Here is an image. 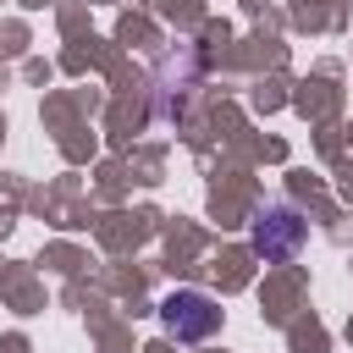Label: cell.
Segmentation results:
<instances>
[{"mask_svg":"<svg viewBox=\"0 0 353 353\" xmlns=\"http://www.w3.org/2000/svg\"><path fill=\"white\" fill-rule=\"evenodd\" d=\"M303 237H309V226H303V215L287 210V204L259 210V221H254V232H248V243H254V254H259L265 265H287V259H298Z\"/></svg>","mask_w":353,"mask_h":353,"instance_id":"7a4b0ae2","label":"cell"},{"mask_svg":"<svg viewBox=\"0 0 353 353\" xmlns=\"http://www.w3.org/2000/svg\"><path fill=\"white\" fill-rule=\"evenodd\" d=\"M160 325L176 336V342H210L215 325H221V303L210 292H193V287H176L160 298Z\"/></svg>","mask_w":353,"mask_h":353,"instance_id":"6da1fadb","label":"cell"}]
</instances>
